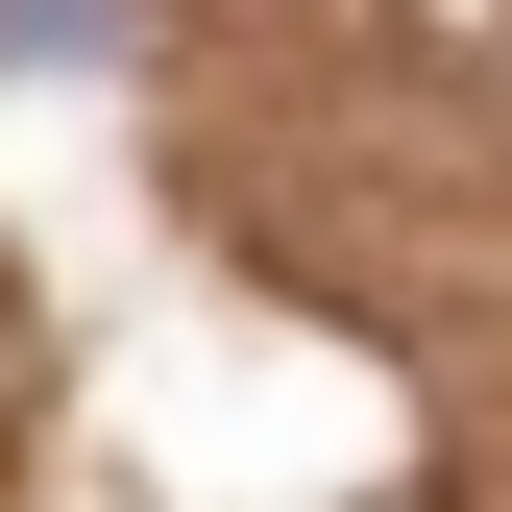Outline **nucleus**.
Here are the masks:
<instances>
[{
	"label": "nucleus",
	"instance_id": "f257e3e1",
	"mask_svg": "<svg viewBox=\"0 0 512 512\" xmlns=\"http://www.w3.org/2000/svg\"><path fill=\"white\" fill-rule=\"evenodd\" d=\"M122 49V0H0V74H98Z\"/></svg>",
	"mask_w": 512,
	"mask_h": 512
}]
</instances>
